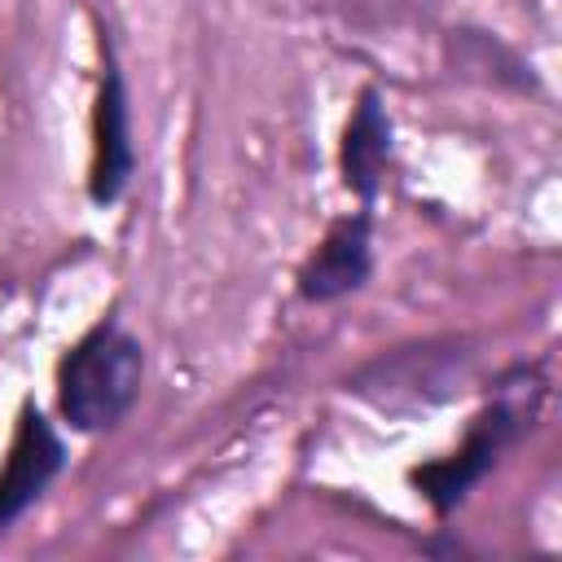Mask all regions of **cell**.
Listing matches in <instances>:
<instances>
[{
  "mask_svg": "<svg viewBox=\"0 0 562 562\" xmlns=\"http://www.w3.org/2000/svg\"><path fill=\"white\" fill-rule=\"evenodd\" d=\"M145 382V347L119 325V316L97 321L57 364V408L79 435H101L127 417Z\"/></svg>",
  "mask_w": 562,
  "mask_h": 562,
  "instance_id": "1",
  "label": "cell"
},
{
  "mask_svg": "<svg viewBox=\"0 0 562 562\" xmlns=\"http://www.w3.org/2000/svg\"><path fill=\"white\" fill-rule=\"evenodd\" d=\"M540 400H544V382L536 369H514L509 378H501L496 386V400L470 422L461 448L443 461H430V465H417L408 479L413 487L435 505V514H448L465 501V492L501 461V452L536 422L540 413Z\"/></svg>",
  "mask_w": 562,
  "mask_h": 562,
  "instance_id": "2",
  "label": "cell"
},
{
  "mask_svg": "<svg viewBox=\"0 0 562 562\" xmlns=\"http://www.w3.org/2000/svg\"><path fill=\"white\" fill-rule=\"evenodd\" d=\"M101 92H97V114H92V171H88V198L97 206H110L127 193L132 171H136V145H132V105H127V83L114 57V44L101 40Z\"/></svg>",
  "mask_w": 562,
  "mask_h": 562,
  "instance_id": "3",
  "label": "cell"
},
{
  "mask_svg": "<svg viewBox=\"0 0 562 562\" xmlns=\"http://www.w3.org/2000/svg\"><path fill=\"white\" fill-rule=\"evenodd\" d=\"M61 465H66L61 435L53 430V422L35 404H26L22 417H18V430H13V443H9L4 470H0V531L9 522H18L53 487V479L61 474Z\"/></svg>",
  "mask_w": 562,
  "mask_h": 562,
  "instance_id": "4",
  "label": "cell"
},
{
  "mask_svg": "<svg viewBox=\"0 0 562 562\" xmlns=\"http://www.w3.org/2000/svg\"><path fill=\"white\" fill-rule=\"evenodd\" d=\"M373 272V215L369 206L329 224L321 246L299 272V294L307 303H334L351 290H360Z\"/></svg>",
  "mask_w": 562,
  "mask_h": 562,
  "instance_id": "5",
  "label": "cell"
},
{
  "mask_svg": "<svg viewBox=\"0 0 562 562\" xmlns=\"http://www.w3.org/2000/svg\"><path fill=\"white\" fill-rule=\"evenodd\" d=\"M386 162H391V119H386L382 97L364 88L342 132V154H338L342 184L369 206L386 180Z\"/></svg>",
  "mask_w": 562,
  "mask_h": 562,
  "instance_id": "6",
  "label": "cell"
}]
</instances>
